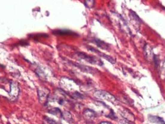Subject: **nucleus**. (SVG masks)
Wrapping results in <instances>:
<instances>
[{"label": "nucleus", "instance_id": "f257e3e1", "mask_svg": "<svg viewBox=\"0 0 165 124\" xmlns=\"http://www.w3.org/2000/svg\"><path fill=\"white\" fill-rule=\"evenodd\" d=\"M94 96H96V97H97V98H98V99L106 100V101H108L113 104H115L117 102L116 97L113 95H112L110 93H109L107 91H98L94 93Z\"/></svg>", "mask_w": 165, "mask_h": 124}, {"label": "nucleus", "instance_id": "f03ea898", "mask_svg": "<svg viewBox=\"0 0 165 124\" xmlns=\"http://www.w3.org/2000/svg\"><path fill=\"white\" fill-rule=\"evenodd\" d=\"M78 56H79V57H80L81 58H83L86 61H88L89 63H91L93 64H96L99 65H101L102 64V61L96 58L87 55L86 54H83V53H79V54H78Z\"/></svg>", "mask_w": 165, "mask_h": 124}, {"label": "nucleus", "instance_id": "7ed1b4c3", "mask_svg": "<svg viewBox=\"0 0 165 124\" xmlns=\"http://www.w3.org/2000/svg\"><path fill=\"white\" fill-rule=\"evenodd\" d=\"M143 54L146 60L149 61H152L154 59V55L153 52L151 47H150L149 45H145L143 48Z\"/></svg>", "mask_w": 165, "mask_h": 124}, {"label": "nucleus", "instance_id": "20e7f679", "mask_svg": "<svg viewBox=\"0 0 165 124\" xmlns=\"http://www.w3.org/2000/svg\"><path fill=\"white\" fill-rule=\"evenodd\" d=\"M150 121L151 122H154L158 124H165L164 121L163 119L160 117L158 116H150L149 117Z\"/></svg>", "mask_w": 165, "mask_h": 124}, {"label": "nucleus", "instance_id": "39448f33", "mask_svg": "<svg viewBox=\"0 0 165 124\" xmlns=\"http://www.w3.org/2000/svg\"><path fill=\"white\" fill-rule=\"evenodd\" d=\"M84 116H85L86 118L89 119H94L96 116V114H95L94 112L90 110V109H86L84 111Z\"/></svg>", "mask_w": 165, "mask_h": 124}, {"label": "nucleus", "instance_id": "423d86ee", "mask_svg": "<svg viewBox=\"0 0 165 124\" xmlns=\"http://www.w3.org/2000/svg\"><path fill=\"white\" fill-rule=\"evenodd\" d=\"M160 75L161 78L163 79L165 78V58L163 62L162 65L161 66V68L160 69Z\"/></svg>", "mask_w": 165, "mask_h": 124}, {"label": "nucleus", "instance_id": "0eeeda50", "mask_svg": "<svg viewBox=\"0 0 165 124\" xmlns=\"http://www.w3.org/2000/svg\"><path fill=\"white\" fill-rule=\"evenodd\" d=\"M99 124H112V123L108 122H100Z\"/></svg>", "mask_w": 165, "mask_h": 124}, {"label": "nucleus", "instance_id": "6e6552de", "mask_svg": "<svg viewBox=\"0 0 165 124\" xmlns=\"http://www.w3.org/2000/svg\"><path fill=\"white\" fill-rule=\"evenodd\" d=\"M119 124H130L128 123V122H124V121H122L119 123Z\"/></svg>", "mask_w": 165, "mask_h": 124}]
</instances>
